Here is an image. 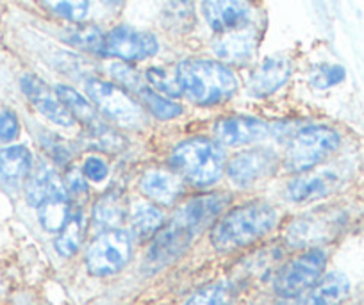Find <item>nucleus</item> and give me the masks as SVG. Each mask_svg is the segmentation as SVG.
I'll use <instances>...</instances> for the list:
<instances>
[{
  "instance_id": "nucleus-1",
  "label": "nucleus",
  "mask_w": 364,
  "mask_h": 305,
  "mask_svg": "<svg viewBox=\"0 0 364 305\" xmlns=\"http://www.w3.org/2000/svg\"><path fill=\"white\" fill-rule=\"evenodd\" d=\"M277 223V211L266 202H248L227 213L211 230V243L220 252H234L261 240Z\"/></svg>"
},
{
  "instance_id": "nucleus-2",
  "label": "nucleus",
  "mask_w": 364,
  "mask_h": 305,
  "mask_svg": "<svg viewBox=\"0 0 364 305\" xmlns=\"http://www.w3.org/2000/svg\"><path fill=\"white\" fill-rule=\"evenodd\" d=\"M182 91L202 106H213L232 97L237 80L225 65L209 59H186L177 66Z\"/></svg>"
},
{
  "instance_id": "nucleus-3",
  "label": "nucleus",
  "mask_w": 364,
  "mask_h": 305,
  "mask_svg": "<svg viewBox=\"0 0 364 305\" xmlns=\"http://www.w3.org/2000/svg\"><path fill=\"white\" fill-rule=\"evenodd\" d=\"M173 164L195 186H211L222 177L225 154L209 139H190L175 149Z\"/></svg>"
},
{
  "instance_id": "nucleus-4",
  "label": "nucleus",
  "mask_w": 364,
  "mask_h": 305,
  "mask_svg": "<svg viewBox=\"0 0 364 305\" xmlns=\"http://www.w3.org/2000/svg\"><path fill=\"white\" fill-rule=\"evenodd\" d=\"M338 146L339 136L332 129L318 127V125L302 129L289 143L286 163L293 171L313 170L327 157H331Z\"/></svg>"
},
{
  "instance_id": "nucleus-5",
  "label": "nucleus",
  "mask_w": 364,
  "mask_h": 305,
  "mask_svg": "<svg viewBox=\"0 0 364 305\" xmlns=\"http://www.w3.org/2000/svg\"><path fill=\"white\" fill-rule=\"evenodd\" d=\"M325 264H327L325 252L320 248H313L282 266V269L275 277L273 287L284 298L299 296L320 280Z\"/></svg>"
},
{
  "instance_id": "nucleus-6",
  "label": "nucleus",
  "mask_w": 364,
  "mask_h": 305,
  "mask_svg": "<svg viewBox=\"0 0 364 305\" xmlns=\"http://www.w3.org/2000/svg\"><path fill=\"white\" fill-rule=\"evenodd\" d=\"M84 90L93 104L118 124L125 127H138L141 124L143 114L138 104L114 84L100 79H90L84 84Z\"/></svg>"
},
{
  "instance_id": "nucleus-7",
  "label": "nucleus",
  "mask_w": 364,
  "mask_h": 305,
  "mask_svg": "<svg viewBox=\"0 0 364 305\" xmlns=\"http://www.w3.org/2000/svg\"><path fill=\"white\" fill-rule=\"evenodd\" d=\"M131 250V236L125 230H106L87 250V269L99 277L113 275L127 264Z\"/></svg>"
},
{
  "instance_id": "nucleus-8",
  "label": "nucleus",
  "mask_w": 364,
  "mask_h": 305,
  "mask_svg": "<svg viewBox=\"0 0 364 305\" xmlns=\"http://www.w3.org/2000/svg\"><path fill=\"white\" fill-rule=\"evenodd\" d=\"M156 36L131 27H117L106 36L104 54L114 55L122 61H141L157 54Z\"/></svg>"
},
{
  "instance_id": "nucleus-9",
  "label": "nucleus",
  "mask_w": 364,
  "mask_h": 305,
  "mask_svg": "<svg viewBox=\"0 0 364 305\" xmlns=\"http://www.w3.org/2000/svg\"><path fill=\"white\" fill-rule=\"evenodd\" d=\"M277 166V157L269 150L255 149L241 152L227 166L230 181L237 186H250L261 178L269 177Z\"/></svg>"
},
{
  "instance_id": "nucleus-10",
  "label": "nucleus",
  "mask_w": 364,
  "mask_h": 305,
  "mask_svg": "<svg viewBox=\"0 0 364 305\" xmlns=\"http://www.w3.org/2000/svg\"><path fill=\"white\" fill-rule=\"evenodd\" d=\"M202 11L213 31L230 33L247 26L252 6L248 0H204Z\"/></svg>"
},
{
  "instance_id": "nucleus-11",
  "label": "nucleus",
  "mask_w": 364,
  "mask_h": 305,
  "mask_svg": "<svg viewBox=\"0 0 364 305\" xmlns=\"http://www.w3.org/2000/svg\"><path fill=\"white\" fill-rule=\"evenodd\" d=\"M20 84H22L23 93L27 95L31 104H33L45 118H48V120L54 122V124L63 125V127H70V125L73 124V117L68 113V109L63 106V102L59 100L58 93L54 95V91H52L43 80L27 73V75L22 77Z\"/></svg>"
},
{
  "instance_id": "nucleus-12",
  "label": "nucleus",
  "mask_w": 364,
  "mask_h": 305,
  "mask_svg": "<svg viewBox=\"0 0 364 305\" xmlns=\"http://www.w3.org/2000/svg\"><path fill=\"white\" fill-rule=\"evenodd\" d=\"M215 136L223 145H247L268 136V125L255 118H227L215 125Z\"/></svg>"
},
{
  "instance_id": "nucleus-13",
  "label": "nucleus",
  "mask_w": 364,
  "mask_h": 305,
  "mask_svg": "<svg viewBox=\"0 0 364 305\" xmlns=\"http://www.w3.org/2000/svg\"><path fill=\"white\" fill-rule=\"evenodd\" d=\"M255 45H257V40H255L254 31L241 27L230 33H223V36L215 41L213 48L222 61L230 63V65H245L254 58Z\"/></svg>"
},
{
  "instance_id": "nucleus-14",
  "label": "nucleus",
  "mask_w": 364,
  "mask_h": 305,
  "mask_svg": "<svg viewBox=\"0 0 364 305\" xmlns=\"http://www.w3.org/2000/svg\"><path fill=\"white\" fill-rule=\"evenodd\" d=\"M291 75V66L282 58H269L252 73L248 90L255 97H266L284 86Z\"/></svg>"
},
{
  "instance_id": "nucleus-15",
  "label": "nucleus",
  "mask_w": 364,
  "mask_h": 305,
  "mask_svg": "<svg viewBox=\"0 0 364 305\" xmlns=\"http://www.w3.org/2000/svg\"><path fill=\"white\" fill-rule=\"evenodd\" d=\"M61 195H68V193H66V188L63 186L61 178L58 177V173H55L48 164H40V166L34 170V173L29 177V181H27V202H29L33 208L38 209L45 200Z\"/></svg>"
},
{
  "instance_id": "nucleus-16",
  "label": "nucleus",
  "mask_w": 364,
  "mask_h": 305,
  "mask_svg": "<svg viewBox=\"0 0 364 305\" xmlns=\"http://www.w3.org/2000/svg\"><path fill=\"white\" fill-rule=\"evenodd\" d=\"M33 166V156L22 145L0 150V184L16 188L26 181Z\"/></svg>"
},
{
  "instance_id": "nucleus-17",
  "label": "nucleus",
  "mask_w": 364,
  "mask_h": 305,
  "mask_svg": "<svg viewBox=\"0 0 364 305\" xmlns=\"http://www.w3.org/2000/svg\"><path fill=\"white\" fill-rule=\"evenodd\" d=\"M336 184H338V178L332 173L302 175L289 184L288 196L293 202H309V200L323 198L328 193L334 191Z\"/></svg>"
},
{
  "instance_id": "nucleus-18",
  "label": "nucleus",
  "mask_w": 364,
  "mask_h": 305,
  "mask_svg": "<svg viewBox=\"0 0 364 305\" xmlns=\"http://www.w3.org/2000/svg\"><path fill=\"white\" fill-rule=\"evenodd\" d=\"M125 216V196L120 191H107L93 208V225L100 232L117 229Z\"/></svg>"
},
{
  "instance_id": "nucleus-19",
  "label": "nucleus",
  "mask_w": 364,
  "mask_h": 305,
  "mask_svg": "<svg viewBox=\"0 0 364 305\" xmlns=\"http://www.w3.org/2000/svg\"><path fill=\"white\" fill-rule=\"evenodd\" d=\"M141 189L150 200L163 205H170L181 193V181L175 175L163 170H154L143 177Z\"/></svg>"
},
{
  "instance_id": "nucleus-20",
  "label": "nucleus",
  "mask_w": 364,
  "mask_h": 305,
  "mask_svg": "<svg viewBox=\"0 0 364 305\" xmlns=\"http://www.w3.org/2000/svg\"><path fill=\"white\" fill-rule=\"evenodd\" d=\"M350 293V282L343 273H328L311 291L304 305H341Z\"/></svg>"
},
{
  "instance_id": "nucleus-21",
  "label": "nucleus",
  "mask_w": 364,
  "mask_h": 305,
  "mask_svg": "<svg viewBox=\"0 0 364 305\" xmlns=\"http://www.w3.org/2000/svg\"><path fill=\"white\" fill-rule=\"evenodd\" d=\"M164 215L159 208L149 202H136L131 209L132 230L139 237H149L163 227Z\"/></svg>"
},
{
  "instance_id": "nucleus-22",
  "label": "nucleus",
  "mask_w": 364,
  "mask_h": 305,
  "mask_svg": "<svg viewBox=\"0 0 364 305\" xmlns=\"http://www.w3.org/2000/svg\"><path fill=\"white\" fill-rule=\"evenodd\" d=\"M38 218H40V223L43 225L45 230H48V232H59L70 218L68 195L54 196V198L45 200L40 208H38Z\"/></svg>"
},
{
  "instance_id": "nucleus-23",
  "label": "nucleus",
  "mask_w": 364,
  "mask_h": 305,
  "mask_svg": "<svg viewBox=\"0 0 364 305\" xmlns=\"http://www.w3.org/2000/svg\"><path fill=\"white\" fill-rule=\"evenodd\" d=\"M164 27L175 33H188L195 23L193 6L190 0H170L163 13Z\"/></svg>"
},
{
  "instance_id": "nucleus-24",
  "label": "nucleus",
  "mask_w": 364,
  "mask_h": 305,
  "mask_svg": "<svg viewBox=\"0 0 364 305\" xmlns=\"http://www.w3.org/2000/svg\"><path fill=\"white\" fill-rule=\"evenodd\" d=\"M55 93H58L59 100L63 102V106L68 109V113L79 122H82L84 125L91 127V125H95L99 122L91 104H87L82 98V95L77 93L75 90H72L68 86H58L55 87Z\"/></svg>"
},
{
  "instance_id": "nucleus-25",
  "label": "nucleus",
  "mask_w": 364,
  "mask_h": 305,
  "mask_svg": "<svg viewBox=\"0 0 364 305\" xmlns=\"http://www.w3.org/2000/svg\"><path fill=\"white\" fill-rule=\"evenodd\" d=\"M82 232H84V220L80 213H75L68 218V222L65 223L61 230H59V236L55 240V250L59 252V255L63 257H72L80 247V241H82Z\"/></svg>"
},
{
  "instance_id": "nucleus-26",
  "label": "nucleus",
  "mask_w": 364,
  "mask_h": 305,
  "mask_svg": "<svg viewBox=\"0 0 364 305\" xmlns=\"http://www.w3.org/2000/svg\"><path fill=\"white\" fill-rule=\"evenodd\" d=\"M66 41L70 45L77 48H82V50L90 52H100L104 54V43H106V36L100 33L99 27L95 26H77L73 29L66 31Z\"/></svg>"
},
{
  "instance_id": "nucleus-27",
  "label": "nucleus",
  "mask_w": 364,
  "mask_h": 305,
  "mask_svg": "<svg viewBox=\"0 0 364 305\" xmlns=\"http://www.w3.org/2000/svg\"><path fill=\"white\" fill-rule=\"evenodd\" d=\"M234 291L229 282H216L202 287L184 305H232Z\"/></svg>"
},
{
  "instance_id": "nucleus-28",
  "label": "nucleus",
  "mask_w": 364,
  "mask_h": 305,
  "mask_svg": "<svg viewBox=\"0 0 364 305\" xmlns=\"http://www.w3.org/2000/svg\"><path fill=\"white\" fill-rule=\"evenodd\" d=\"M139 97L143 98V102L149 106V109L152 111L159 120H171V118L178 117V114L182 113L181 106L170 102L166 97L157 93V91L149 90V87H143V90L139 91Z\"/></svg>"
},
{
  "instance_id": "nucleus-29",
  "label": "nucleus",
  "mask_w": 364,
  "mask_h": 305,
  "mask_svg": "<svg viewBox=\"0 0 364 305\" xmlns=\"http://www.w3.org/2000/svg\"><path fill=\"white\" fill-rule=\"evenodd\" d=\"M43 4L61 18L70 20V22H80L87 15L90 0H43Z\"/></svg>"
},
{
  "instance_id": "nucleus-30",
  "label": "nucleus",
  "mask_w": 364,
  "mask_h": 305,
  "mask_svg": "<svg viewBox=\"0 0 364 305\" xmlns=\"http://www.w3.org/2000/svg\"><path fill=\"white\" fill-rule=\"evenodd\" d=\"M146 80L156 90H159L161 93L170 95V97H178L182 93V86L178 82L177 72L171 73L166 68H150L146 72Z\"/></svg>"
},
{
  "instance_id": "nucleus-31",
  "label": "nucleus",
  "mask_w": 364,
  "mask_h": 305,
  "mask_svg": "<svg viewBox=\"0 0 364 305\" xmlns=\"http://www.w3.org/2000/svg\"><path fill=\"white\" fill-rule=\"evenodd\" d=\"M90 136H91V145L99 146V149L107 150V152H117L124 146V139L117 134L114 131H111L109 127H106L104 124L97 122L95 125L90 127Z\"/></svg>"
},
{
  "instance_id": "nucleus-32",
  "label": "nucleus",
  "mask_w": 364,
  "mask_h": 305,
  "mask_svg": "<svg viewBox=\"0 0 364 305\" xmlns=\"http://www.w3.org/2000/svg\"><path fill=\"white\" fill-rule=\"evenodd\" d=\"M345 68L339 65H321L311 73V84L318 90H327L345 79Z\"/></svg>"
},
{
  "instance_id": "nucleus-33",
  "label": "nucleus",
  "mask_w": 364,
  "mask_h": 305,
  "mask_svg": "<svg viewBox=\"0 0 364 305\" xmlns=\"http://www.w3.org/2000/svg\"><path fill=\"white\" fill-rule=\"evenodd\" d=\"M109 73L118 80V82L124 84L125 87H129V90H134L138 91V93L143 90L139 73L136 72L132 66L125 65V63H113V65L109 66Z\"/></svg>"
},
{
  "instance_id": "nucleus-34",
  "label": "nucleus",
  "mask_w": 364,
  "mask_h": 305,
  "mask_svg": "<svg viewBox=\"0 0 364 305\" xmlns=\"http://www.w3.org/2000/svg\"><path fill=\"white\" fill-rule=\"evenodd\" d=\"M20 124L18 118L11 111L0 113V141H13L18 136Z\"/></svg>"
},
{
  "instance_id": "nucleus-35",
  "label": "nucleus",
  "mask_w": 364,
  "mask_h": 305,
  "mask_svg": "<svg viewBox=\"0 0 364 305\" xmlns=\"http://www.w3.org/2000/svg\"><path fill=\"white\" fill-rule=\"evenodd\" d=\"M82 173L84 177H87L90 181L102 182L104 178L107 177V164L104 163L102 159H99V157H90V159H86V163H84Z\"/></svg>"
},
{
  "instance_id": "nucleus-36",
  "label": "nucleus",
  "mask_w": 364,
  "mask_h": 305,
  "mask_svg": "<svg viewBox=\"0 0 364 305\" xmlns=\"http://www.w3.org/2000/svg\"><path fill=\"white\" fill-rule=\"evenodd\" d=\"M66 184H68L70 195L77 196V198H80V196L86 195L87 193V184H86V181H84V175L80 173V171H77V170L70 171L68 178H66Z\"/></svg>"
}]
</instances>
